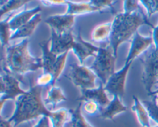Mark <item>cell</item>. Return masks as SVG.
I'll return each mask as SVG.
<instances>
[{
    "label": "cell",
    "instance_id": "obj_34",
    "mask_svg": "<svg viewBox=\"0 0 158 127\" xmlns=\"http://www.w3.org/2000/svg\"><path fill=\"white\" fill-rule=\"evenodd\" d=\"M153 40H154V46H155V50L158 51V23L157 26L153 29V34H152Z\"/></svg>",
    "mask_w": 158,
    "mask_h": 127
},
{
    "label": "cell",
    "instance_id": "obj_9",
    "mask_svg": "<svg viewBox=\"0 0 158 127\" xmlns=\"http://www.w3.org/2000/svg\"><path fill=\"white\" fill-rule=\"evenodd\" d=\"M50 40L51 50L57 55L72 50L76 41V38L73 34L72 30L64 33H58L52 29Z\"/></svg>",
    "mask_w": 158,
    "mask_h": 127
},
{
    "label": "cell",
    "instance_id": "obj_1",
    "mask_svg": "<svg viewBox=\"0 0 158 127\" xmlns=\"http://www.w3.org/2000/svg\"><path fill=\"white\" fill-rule=\"evenodd\" d=\"M43 88L37 85H32L28 91L17 97L14 101V112L8 119L14 127L43 116L50 117L52 111L45 105L42 98Z\"/></svg>",
    "mask_w": 158,
    "mask_h": 127
},
{
    "label": "cell",
    "instance_id": "obj_7",
    "mask_svg": "<svg viewBox=\"0 0 158 127\" xmlns=\"http://www.w3.org/2000/svg\"><path fill=\"white\" fill-rule=\"evenodd\" d=\"M143 64L142 82L148 94L152 92V88L158 81V51L155 49L140 60Z\"/></svg>",
    "mask_w": 158,
    "mask_h": 127
},
{
    "label": "cell",
    "instance_id": "obj_11",
    "mask_svg": "<svg viewBox=\"0 0 158 127\" xmlns=\"http://www.w3.org/2000/svg\"><path fill=\"white\" fill-rule=\"evenodd\" d=\"M45 23L58 33H64L72 30L75 23V15L64 14V15H54L49 16Z\"/></svg>",
    "mask_w": 158,
    "mask_h": 127
},
{
    "label": "cell",
    "instance_id": "obj_21",
    "mask_svg": "<svg viewBox=\"0 0 158 127\" xmlns=\"http://www.w3.org/2000/svg\"><path fill=\"white\" fill-rule=\"evenodd\" d=\"M113 22L110 23H101L97 25L93 30L91 34V39L95 42H103L110 39L112 32Z\"/></svg>",
    "mask_w": 158,
    "mask_h": 127
},
{
    "label": "cell",
    "instance_id": "obj_16",
    "mask_svg": "<svg viewBox=\"0 0 158 127\" xmlns=\"http://www.w3.org/2000/svg\"><path fill=\"white\" fill-rule=\"evenodd\" d=\"M49 43H51L50 39L42 41L39 43L42 50V61H43V72H49L52 74L54 64L56 60L58 55L52 52L49 48Z\"/></svg>",
    "mask_w": 158,
    "mask_h": 127
},
{
    "label": "cell",
    "instance_id": "obj_41",
    "mask_svg": "<svg viewBox=\"0 0 158 127\" xmlns=\"http://www.w3.org/2000/svg\"><path fill=\"white\" fill-rule=\"evenodd\" d=\"M156 85H158V81H157V84H156Z\"/></svg>",
    "mask_w": 158,
    "mask_h": 127
},
{
    "label": "cell",
    "instance_id": "obj_26",
    "mask_svg": "<svg viewBox=\"0 0 158 127\" xmlns=\"http://www.w3.org/2000/svg\"><path fill=\"white\" fill-rule=\"evenodd\" d=\"M29 1H31V0H10L5 6H2L1 9H0L1 18H2L3 15L9 13V12L17 10L23 6L26 5L27 2H29Z\"/></svg>",
    "mask_w": 158,
    "mask_h": 127
},
{
    "label": "cell",
    "instance_id": "obj_40",
    "mask_svg": "<svg viewBox=\"0 0 158 127\" xmlns=\"http://www.w3.org/2000/svg\"><path fill=\"white\" fill-rule=\"evenodd\" d=\"M151 127H158V125H156V126H151Z\"/></svg>",
    "mask_w": 158,
    "mask_h": 127
},
{
    "label": "cell",
    "instance_id": "obj_13",
    "mask_svg": "<svg viewBox=\"0 0 158 127\" xmlns=\"http://www.w3.org/2000/svg\"><path fill=\"white\" fill-rule=\"evenodd\" d=\"M99 48L100 47L94 46L89 42L85 41L82 38L80 31L79 30L78 36L76 38V41L72 50L78 60H80V64H83L86 59H87L88 57L91 56H96L97 53L98 52Z\"/></svg>",
    "mask_w": 158,
    "mask_h": 127
},
{
    "label": "cell",
    "instance_id": "obj_5",
    "mask_svg": "<svg viewBox=\"0 0 158 127\" xmlns=\"http://www.w3.org/2000/svg\"><path fill=\"white\" fill-rule=\"evenodd\" d=\"M65 77L69 79L80 91L97 88L96 80L97 76L92 69L80 64H73L69 66Z\"/></svg>",
    "mask_w": 158,
    "mask_h": 127
},
{
    "label": "cell",
    "instance_id": "obj_27",
    "mask_svg": "<svg viewBox=\"0 0 158 127\" xmlns=\"http://www.w3.org/2000/svg\"><path fill=\"white\" fill-rule=\"evenodd\" d=\"M142 102L148 109L151 119L156 122L158 125V104L156 98L154 96L151 100H142Z\"/></svg>",
    "mask_w": 158,
    "mask_h": 127
},
{
    "label": "cell",
    "instance_id": "obj_33",
    "mask_svg": "<svg viewBox=\"0 0 158 127\" xmlns=\"http://www.w3.org/2000/svg\"><path fill=\"white\" fill-rule=\"evenodd\" d=\"M32 127H53V125L49 116H43L39 119L36 123Z\"/></svg>",
    "mask_w": 158,
    "mask_h": 127
},
{
    "label": "cell",
    "instance_id": "obj_17",
    "mask_svg": "<svg viewBox=\"0 0 158 127\" xmlns=\"http://www.w3.org/2000/svg\"><path fill=\"white\" fill-rule=\"evenodd\" d=\"M42 22V15L41 14L39 13L35 15L32 20L28 22L26 24L23 25L22 27L17 29L14 33H12L11 36L10 40H16L19 38H25L29 37L33 34L34 31L35 30L38 25Z\"/></svg>",
    "mask_w": 158,
    "mask_h": 127
},
{
    "label": "cell",
    "instance_id": "obj_39",
    "mask_svg": "<svg viewBox=\"0 0 158 127\" xmlns=\"http://www.w3.org/2000/svg\"><path fill=\"white\" fill-rule=\"evenodd\" d=\"M154 97L156 98V100H157V104H158V95H156V96H154Z\"/></svg>",
    "mask_w": 158,
    "mask_h": 127
},
{
    "label": "cell",
    "instance_id": "obj_19",
    "mask_svg": "<svg viewBox=\"0 0 158 127\" xmlns=\"http://www.w3.org/2000/svg\"><path fill=\"white\" fill-rule=\"evenodd\" d=\"M67 100L64 91L60 87L56 85H52L48 91L46 98L43 99L44 103L46 106H51L54 108L60 102H65Z\"/></svg>",
    "mask_w": 158,
    "mask_h": 127
},
{
    "label": "cell",
    "instance_id": "obj_31",
    "mask_svg": "<svg viewBox=\"0 0 158 127\" xmlns=\"http://www.w3.org/2000/svg\"><path fill=\"white\" fill-rule=\"evenodd\" d=\"M140 2L147 9V15L151 17L156 12H158V0H140Z\"/></svg>",
    "mask_w": 158,
    "mask_h": 127
},
{
    "label": "cell",
    "instance_id": "obj_23",
    "mask_svg": "<svg viewBox=\"0 0 158 127\" xmlns=\"http://www.w3.org/2000/svg\"><path fill=\"white\" fill-rule=\"evenodd\" d=\"M69 110L62 108L52 112L50 119L53 127H64V125L70 121Z\"/></svg>",
    "mask_w": 158,
    "mask_h": 127
},
{
    "label": "cell",
    "instance_id": "obj_14",
    "mask_svg": "<svg viewBox=\"0 0 158 127\" xmlns=\"http://www.w3.org/2000/svg\"><path fill=\"white\" fill-rule=\"evenodd\" d=\"M128 108L123 103L120 96H113L109 105L100 111V117L106 120L113 121L116 116L127 111Z\"/></svg>",
    "mask_w": 158,
    "mask_h": 127
},
{
    "label": "cell",
    "instance_id": "obj_36",
    "mask_svg": "<svg viewBox=\"0 0 158 127\" xmlns=\"http://www.w3.org/2000/svg\"><path fill=\"white\" fill-rule=\"evenodd\" d=\"M0 127H14L12 123H11L8 119H3L1 117V121H0Z\"/></svg>",
    "mask_w": 158,
    "mask_h": 127
},
{
    "label": "cell",
    "instance_id": "obj_15",
    "mask_svg": "<svg viewBox=\"0 0 158 127\" xmlns=\"http://www.w3.org/2000/svg\"><path fill=\"white\" fill-rule=\"evenodd\" d=\"M41 11L42 8L40 6H37L34 9H29V10H23L19 13L16 14L9 22L11 31L13 33L16 31L17 29L22 27L23 25L26 24L28 22L30 21L35 15L40 13Z\"/></svg>",
    "mask_w": 158,
    "mask_h": 127
},
{
    "label": "cell",
    "instance_id": "obj_18",
    "mask_svg": "<svg viewBox=\"0 0 158 127\" xmlns=\"http://www.w3.org/2000/svg\"><path fill=\"white\" fill-rule=\"evenodd\" d=\"M133 99L134 104L131 107V109L135 113L140 125L142 127H151V118L145 105L137 96H133Z\"/></svg>",
    "mask_w": 158,
    "mask_h": 127
},
{
    "label": "cell",
    "instance_id": "obj_38",
    "mask_svg": "<svg viewBox=\"0 0 158 127\" xmlns=\"http://www.w3.org/2000/svg\"><path fill=\"white\" fill-rule=\"evenodd\" d=\"M9 1H10V0H0V5H1V7L2 6H5V5H6V3Z\"/></svg>",
    "mask_w": 158,
    "mask_h": 127
},
{
    "label": "cell",
    "instance_id": "obj_35",
    "mask_svg": "<svg viewBox=\"0 0 158 127\" xmlns=\"http://www.w3.org/2000/svg\"><path fill=\"white\" fill-rule=\"evenodd\" d=\"M44 3H48L51 5H67V0H42Z\"/></svg>",
    "mask_w": 158,
    "mask_h": 127
},
{
    "label": "cell",
    "instance_id": "obj_6",
    "mask_svg": "<svg viewBox=\"0 0 158 127\" xmlns=\"http://www.w3.org/2000/svg\"><path fill=\"white\" fill-rule=\"evenodd\" d=\"M24 91L20 87V80L13 74L4 68H2L0 79V109L2 110L5 102L9 100L15 101L17 97L24 94Z\"/></svg>",
    "mask_w": 158,
    "mask_h": 127
},
{
    "label": "cell",
    "instance_id": "obj_30",
    "mask_svg": "<svg viewBox=\"0 0 158 127\" xmlns=\"http://www.w3.org/2000/svg\"><path fill=\"white\" fill-rule=\"evenodd\" d=\"M123 9L125 13H134L138 11H141L140 0H124Z\"/></svg>",
    "mask_w": 158,
    "mask_h": 127
},
{
    "label": "cell",
    "instance_id": "obj_2",
    "mask_svg": "<svg viewBox=\"0 0 158 127\" xmlns=\"http://www.w3.org/2000/svg\"><path fill=\"white\" fill-rule=\"evenodd\" d=\"M28 44L29 40L26 38L18 44L6 46V53L2 57V62L4 64L2 68L10 71L20 81L27 73L43 68L42 58L31 55Z\"/></svg>",
    "mask_w": 158,
    "mask_h": 127
},
{
    "label": "cell",
    "instance_id": "obj_28",
    "mask_svg": "<svg viewBox=\"0 0 158 127\" xmlns=\"http://www.w3.org/2000/svg\"><path fill=\"white\" fill-rule=\"evenodd\" d=\"M82 110L83 112L89 116H94L101 111V107L100 106L97 102L93 100H86L83 102L82 105Z\"/></svg>",
    "mask_w": 158,
    "mask_h": 127
},
{
    "label": "cell",
    "instance_id": "obj_4",
    "mask_svg": "<svg viewBox=\"0 0 158 127\" xmlns=\"http://www.w3.org/2000/svg\"><path fill=\"white\" fill-rule=\"evenodd\" d=\"M117 58L110 45L106 47L99 48L98 52L95 56V60L89 68L94 71L103 85L116 72L115 64Z\"/></svg>",
    "mask_w": 158,
    "mask_h": 127
},
{
    "label": "cell",
    "instance_id": "obj_20",
    "mask_svg": "<svg viewBox=\"0 0 158 127\" xmlns=\"http://www.w3.org/2000/svg\"><path fill=\"white\" fill-rule=\"evenodd\" d=\"M67 6L68 9L66 13L72 15H82V14L100 11L98 8L94 6L91 2H72L68 1Z\"/></svg>",
    "mask_w": 158,
    "mask_h": 127
},
{
    "label": "cell",
    "instance_id": "obj_22",
    "mask_svg": "<svg viewBox=\"0 0 158 127\" xmlns=\"http://www.w3.org/2000/svg\"><path fill=\"white\" fill-rule=\"evenodd\" d=\"M83 102H80L78 106L74 109H69L70 113V123L72 127H94L86 120L83 116L82 110Z\"/></svg>",
    "mask_w": 158,
    "mask_h": 127
},
{
    "label": "cell",
    "instance_id": "obj_25",
    "mask_svg": "<svg viewBox=\"0 0 158 127\" xmlns=\"http://www.w3.org/2000/svg\"><path fill=\"white\" fill-rule=\"evenodd\" d=\"M12 34L9 22L6 20L5 21H2L1 24H0V37H1L2 47L4 48L9 46V40H10Z\"/></svg>",
    "mask_w": 158,
    "mask_h": 127
},
{
    "label": "cell",
    "instance_id": "obj_3",
    "mask_svg": "<svg viewBox=\"0 0 158 127\" xmlns=\"http://www.w3.org/2000/svg\"><path fill=\"white\" fill-rule=\"evenodd\" d=\"M143 25H148L152 29L155 27L149 21L148 15L141 11L134 13L116 14L110 37V46L112 47L116 57H117L119 46L134 36L138 28Z\"/></svg>",
    "mask_w": 158,
    "mask_h": 127
},
{
    "label": "cell",
    "instance_id": "obj_10",
    "mask_svg": "<svg viewBox=\"0 0 158 127\" xmlns=\"http://www.w3.org/2000/svg\"><path fill=\"white\" fill-rule=\"evenodd\" d=\"M154 43L152 37H143L138 32L134 34L131 41V46L127 56L125 64L134 62V59L141 55Z\"/></svg>",
    "mask_w": 158,
    "mask_h": 127
},
{
    "label": "cell",
    "instance_id": "obj_12",
    "mask_svg": "<svg viewBox=\"0 0 158 127\" xmlns=\"http://www.w3.org/2000/svg\"><path fill=\"white\" fill-rule=\"evenodd\" d=\"M77 100L80 101V102H83L86 100L95 101L100 105L101 109L107 106L111 102L103 83L100 84V86L97 87L96 88L81 91V95L78 98Z\"/></svg>",
    "mask_w": 158,
    "mask_h": 127
},
{
    "label": "cell",
    "instance_id": "obj_37",
    "mask_svg": "<svg viewBox=\"0 0 158 127\" xmlns=\"http://www.w3.org/2000/svg\"><path fill=\"white\" fill-rule=\"evenodd\" d=\"M149 96H151V97H154V96H156V95H158V88L157 90H155V91H152L151 93H150L149 94H148Z\"/></svg>",
    "mask_w": 158,
    "mask_h": 127
},
{
    "label": "cell",
    "instance_id": "obj_24",
    "mask_svg": "<svg viewBox=\"0 0 158 127\" xmlns=\"http://www.w3.org/2000/svg\"><path fill=\"white\" fill-rule=\"evenodd\" d=\"M68 54H69V51L58 55V57H57L56 60L55 64H54L53 69H52V74L54 76V84H56V82L60 78V77L63 74V71H64L65 67H66V60H67Z\"/></svg>",
    "mask_w": 158,
    "mask_h": 127
},
{
    "label": "cell",
    "instance_id": "obj_32",
    "mask_svg": "<svg viewBox=\"0 0 158 127\" xmlns=\"http://www.w3.org/2000/svg\"><path fill=\"white\" fill-rule=\"evenodd\" d=\"M90 2L94 6L98 8L100 11L106 7H110L113 10V12H114V8L113 6V0H90Z\"/></svg>",
    "mask_w": 158,
    "mask_h": 127
},
{
    "label": "cell",
    "instance_id": "obj_29",
    "mask_svg": "<svg viewBox=\"0 0 158 127\" xmlns=\"http://www.w3.org/2000/svg\"><path fill=\"white\" fill-rule=\"evenodd\" d=\"M36 85L39 86L43 87L48 86V85H54V76L52 73L49 72H43L40 74L36 80Z\"/></svg>",
    "mask_w": 158,
    "mask_h": 127
},
{
    "label": "cell",
    "instance_id": "obj_8",
    "mask_svg": "<svg viewBox=\"0 0 158 127\" xmlns=\"http://www.w3.org/2000/svg\"><path fill=\"white\" fill-rule=\"evenodd\" d=\"M133 62L125 64L121 69L119 70L118 71H116L110 77L107 82L104 85L105 89L108 93L112 94L113 96L117 95L120 96V98L124 96L127 74Z\"/></svg>",
    "mask_w": 158,
    "mask_h": 127
}]
</instances>
